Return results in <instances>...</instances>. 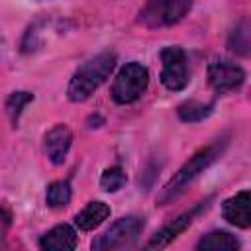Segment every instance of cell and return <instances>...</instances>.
<instances>
[{"label": "cell", "mask_w": 251, "mask_h": 251, "mask_svg": "<svg viewBox=\"0 0 251 251\" xmlns=\"http://www.w3.org/2000/svg\"><path fill=\"white\" fill-rule=\"evenodd\" d=\"M227 139H229V137L224 135V137L212 141L210 145L202 147L200 151H196V153L173 175V178L161 188V192L157 194V204H159V206H165V204L173 202L175 198H178V196L188 188V184H190L194 178L200 176V173H204L212 163H216V161L222 157V153H224L226 147H227Z\"/></svg>", "instance_id": "6da1fadb"}, {"label": "cell", "mask_w": 251, "mask_h": 251, "mask_svg": "<svg viewBox=\"0 0 251 251\" xmlns=\"http://www.w3.org/2000/svg\"><path fill=\"white\" fill-rule=\"evenodd\" d=\"M114 67H116V53H112V51H104V53H98L96 57L88 59L71 76L69 86H67V98L71 102L88 100L94 94V90L110 76Z\"/></svg>", "instance_id": "7a4b0ae2"}, {"label": "cell", "mask_w": 251, "mask_h": 251, "mask_svg": "<svg viewBox=\"0 0 251 251\" xmlns=\"http://www.w3.org/2000/svg\"><path fill=\"white\" fill-rule=\"evenodd\" d=\"M149 84V73L143 65L131 61L126 63L112 82V100L116 104H131L135 102Z\"/></svg>", "instance_id": "3957f363"}, {"label": "cell", "mask_w": 251, "mask_h": 251, "mask_svg": "<svg viewBox=\"0 0 251 251\" xmlns=\"http://www.w3.org/2000/svg\"><path fill=\"white\" fill-rule=\"evenodd\" d=\"M192 0H147L139 12V22L149 29L178 24L190 10Z\"/></svg>", "instance_id": "277c9868"}, {"label": "cell", "mask_w": 251, "mask_h": 251, "mask_svg": "<svg viewBox=\"0 0 251 251\" xmlns=\"http://www.w3.org/2000/svg\"><path fill=\"white\" fill-rule=\"evenodd\" d=\"M143 229V218L139 216H124L116 220L102 235L92 239L90 247L94 251H108V249H124L135 243L137 235Z\"/></svg>", "instance_id": "5b68a950"}, {"label": "cell", "mask_w": 251, "mask_h": 251, "mask_svg": "<svg viewBox=\"0 0 251 251\" xmlns=\"http://www.w3.org/2000/svg\"><path fill=\"white\" fill-rule=\"evenodd\" d=\"M161 63H163L161 84L171 92H178V90L186 88V84L190 80L186 53L176 45L163 47L161 49Z\"/></svg>", "instance_id": "8992f818"}, {"label": "cell", "mask_w": 251, "mask_h": 251, "mask_svg": "<svg viewBox=\"0 0 251 251\" xmlns=\"http://www.w3.org/2000/svg\"><path fill=\"white\" fill-rule=\"evenodd\" d=\"M208 82L212 90L218 94L231 92V90H237L245 82V71L231 61L218 59L208 65Z\"/></svg>", "instance_id": "52a82bcc"}, {"label": "cell", "mask_w": 251, "mask_h": 251, "mask_svg": "<svg viewBox=\"0 0 251 251\" xmlns=\"http://www.w3.org/2000/svg\"><path fill=\"white\" fill-rule=\"evenodd\" d=\"M210 200V198H208ZM208 200L206 202H200L198 206H194L190 212H184V214H180V216H176L173 222H169V224H165L149 241H147V245H145V249H163V247H167L175 237H178L190 224H192V220H194V216L202 210V208H208Z\"/></svg>", "instance_id": "ba28073f"}, {"label": "cell", "mask_w": 251, "mask_h": 251, "mask_svg": "<svg viewBox=\"0 0 251 251\" xmlns=\"http://www.w3.org/2000/svg\"><path fill=\"white\" fill-rule=\"evenodd\" d=\"M222 216L231 226L247 229L251 226V194H249V190H241L235 196L224 200Z\"/></svg>", "instance_id": "9c48e42d"}, {"label": "cell", "mask_w": 251, "mask_h": 251, "mask_svg": "<svg viewBox=\"0 0 251 251\" xmlns=\"http://www.w3.org/2000/svg\"><path fill=\"white\" fill-rule=\"evenodd\" d=\"M71 141H73V133H71L69 126H65V124H57L45 133V137H43L45 153L53 165H61L65 161V157L71 149Z\"/></svg>", "instance_id": "30bf717a"}, {"label": "cell", "mask_w": 251, "mask_h": 251, "mask_svg": "<svg viewBox=\"0 0 251 251\" xmlns=\"http://www.w3.org/2000/svg\"><path fill=\"white\" fill-rule=\"evenodd\" d=\"M39 247L43 251H69L76 247V231L69 224H59L41 235Z\"/></svg>", "instance_id": "8fae6325"}, {"label": "cell", "mask_w": 251, "mask_h": 251, "mask_svg": "<svg viewBox=\"0 0 251 251\" xmlns=\"http://www.w3.org/2000/svg\"><path fill=\"white\" fill-rule=\"evenodd\" d=\"M108 216H110V206H108L106 202L94 200V202H88V204L75 216V224L78 226V229L90 231V229L98 227L104 220H108Z\"/></svg>", "instance_id": "7c38bea8"}, {"label": "cell", "mask_w": 251, "mask_h": 251, "mask_svg": "<svg viewBox=\"0 0 251 251\" xmlns=\"http://www.w3.org/2000/svg\"><path fill=\"white\" fill-rule=\"evenodd\" d=\"M196 249H200V251H235V249H239V241L229 231L216 229V231L202 235L200 241L196 243Z\"/></svg>", "instance_id": "4fadbf2b"}, {"label": "cell", "mask_w": 251, "mask_h": 251, "mask_svg": "<svg viewBox=\"0 0 251 251\" xmlns=\"http://www.w3.org/2000/svg\"><path fill=\"white\" fill-rule=\"evenodd\" d=\"M214 110V102H198V100H186L176 108V114L182 122L186 124H194V122H202L204 118H208Z\"/></svg>", "instance_id": "5bb4252c"}, {"label": "cell", "mask_w": 251, "mask_h": 251, "mask_svg": "<svg viewBox=\"0 0 251 251\" xmlns=\"http://www.w3.org/2000/svg\"><path fill=\"white\" fill-rule=\"evenodd\" d=\"M71 184L67 180H55L47 186V192H45V200H47V206L49 208H65L69 202H71Z\"/></svg>", "instance_id": "9a60e30c"}, {"label": "cell", "mask_w": 251, "mask_h": 251, "mask_svg": "<svg viewBox=\"0 0 251 251\" xmlns=\"http://www.w3.org/2000/svg\"><path fill=\"white\" fill-rule=\"evenodd\" d=\"M33 100V94L31 92H25V90H18V92H12L6 100V114L10 118V122L14 126H18V118L22 114V110Z\"/></svg>", "instance_id": "2e32d148"}, {"label": "cell", "mask_w": 251, "mask_h": 251, "mask_svg": "<svg viewBox=\"0 0 251 251\" xmlns=\"http://www.w3.org/2000/svg\"><path fill=\"white\" fill-rule=\"evenodd\" d=\"M126 180H127V176L122 167H110L100 176V188L106 192H116L126 184Z\"/></svg>", "instance_id": "e0dca14e"}, {"label": "cell", "mask_w": 251, "mask_h": 251, "mask_svg": "<svg viewBox=\"0 0 251 251\" xmlns=\"http://www.w3.org/2000/svg\"><path fill=\"white\" fill-rule=\"evenodd\" d=\"M229 49L239 53V55H247L249 53V27H247V22H241L229 35V41H227Z\"/></svg>", "instance_id": "ac0fdd59"}, {"label": "cell", "mask_w": 251, "mask_h": 251, "mask_svg": "<svg viewBox=\"0 0 251 251\" xmlns=\"http://www.w3.org/2000/svg\"><path fill=\"white\" fill-rule=\"evenodd\" d=\"M10 226H12V214H10V210L0 208V247L6 241V235H8Z\"/></svg>", "instance_id": "d6986e66"}]
</instances>
